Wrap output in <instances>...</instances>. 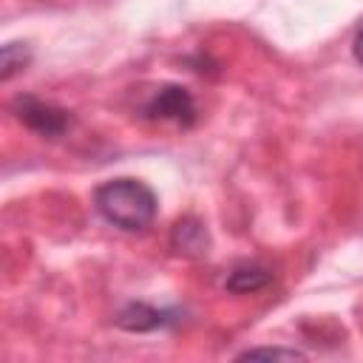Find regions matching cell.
I'll use <instances>...</instances> for the list:
<instances>
[{
  "label": "cell",
  "mask_w": 363,
  "mask_h": 363,
  "mask_svg": "<svg viewBox=\"0 0 363 363\" xmlns=\"http://www.w3.org/2000/svg\"><path fill=\"white\" fill-rule=\"evenodd\" d=\"M11 111H14V116H17L28 130H34V133L43 136V139H57V136H62V133L71 128V113H68L65 108L51 105V102H43V99H37V96H31V94L14 96Z\"/></svg>",
  "instance_id": "7a4b0ae2"
},
{
  "label": "cell",
  "mask_w": 363,
  "mask_h": 363,
  "mask_svg": "<svg viewBox=\"0 0 363 363\" xmlns=\"http://www.w3.org/2000/svg\"><path fill=\"white\" fill-rule=\"evenodd\" d=\"M96 213L125 233H142L156 218V193L139 179H111L94 190Z\"/></svg>",
  "instance_id": "6da1fadb"
},
{
  "label": "cell",
  "mask_w": 363,
  "mask_h": 363,
  "mask_svg": "<svg viewBox=\"0 0 363 363\" xmlns=\"http://www.w3.org/2000/svg\"><path fill=\"white\" fill-rule=\"evenodd\" d=\"M170 247L184 258H201L210 252V233L196 216H184L170 230Z\"/></svg>",
  "instance_id": "5b68a950"
},
{
  "label": "cell",
  "mask_w": 363,
  "mask_h": 363,
  "mask_svg": "<svg viewBox=\"0 0 363 363\" xmlns=\"http://www.w3.org/2000/svg\"><path fill=\"white\" fill-rule=\"evenodd\" d=\"M258 357H284V360H303L306 354L301 349H286V346H258V349H244L238 360H258Z\"/></svg>",
  "instance_id": "ba28073f"
},
{
  "label": "cell",
  "mask_w": 363,
  "mask_h": 363,
  "mask_svg": "<svg viewBox=\"0 0 363 363\" xmlns=\"http://www.w3.org/2000/svg\"><path fill=\"white\" fill-rule=\"evenodd\" d=\"M272 281V272L264 267V264H235L224 281L227 292H235V295H252V292H261L264 286H269Z\"/></svg>",
  "instance_id": "8992f818"
},
{
  "label": "cell",
  "mask_w": 363,
  "mask_h": 363,
  "mask_svg": "<svg viewBox=\"0 0 363 363\" xmlns=\"http://www.w3.org/2000/svg\"><path fill=\"white\" fill-rule=\"evenodd\" d=\"M3 62V71H0V79L3 82H9L14 74H20V71H26V65H28V60H31V51H28V45L26 43H6L3 45V57H0Z\"/></svg>",
  "instance_id": "52a82bcc"
},
{
  "label": "cell",
  "mask_w": 363,
  "mask_h": 363,
  "mask_svg": "<svg viewBox=\"0 0 363 363\" xmlns=\"http://www.w3.org/2000/svg\"><path fill=\"white\" fill-rule=\"evenodd\" d=\"M352 54H354V60L363 65V26L357 28V34H354V40H352Z\"/></svg>",
  "instance_id": "9c48e42d"
},
{
  "label": "cell",
  "mask_w": 363,
  "mask_h": 363,
  "mask_svg": "<svg viewBox=\"0 0 363 363\" xmlns=\"http://www.w3.org/2000/svg\"><path fill=\"white\" fill-rule=\"evenodd\" d=\"M182 320L179 309H156L150 303L133 301L116 315V326L125 332H153V329H167Z\"/></svg>",
  "instance_id": "277c9868"
},
{
  "label": "cell",
  "mask_w": 363,
  "mask_h": 363,
  "mask_svg": "<svg viewBox=\"0 0 363 363\" xmlns=\"http://www.w3.org/2000/svg\"><path fill=\"white\" fill-rule=\"evenodd\" d=\"M142 116L150 122H176L182 128H190L196 122V99L182 85H162L150 94V99L142 105Z\"/></svg>",
  "instance_id": "3957f363"
}]
</instances>
